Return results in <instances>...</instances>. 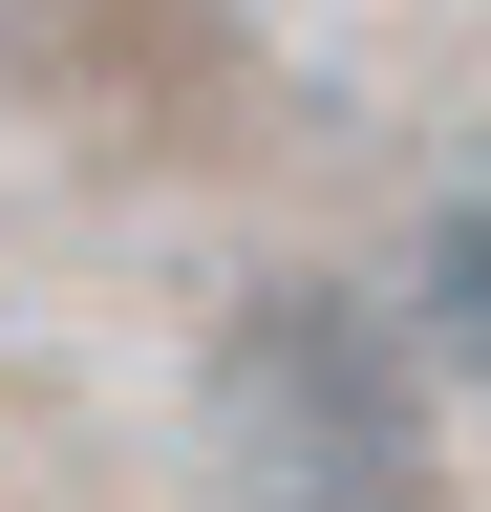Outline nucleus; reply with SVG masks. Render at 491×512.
Instances as JSON below:
<instances>
[{
  "instance_id": "f257e3e1",
  "label": "nucleus",
  "mask_w": 491,
  "mask_h": 512,
  "mask_svg": "<svg viewBox=\"0 0 491 512\" xmlns=\"http://www.w3.org/2000/svg\"><path fill=\"white\" fill-rule=\"evenodd\" d=\"M193 427H214L235 512H406L427 491V342L385 299H342V278H257L214 320Z\"/></svg>"
},
{
  "instance_id": "f03ea898",
  "label": "nucleus",
  "mask_w": 491,
  "mask_h": 512,
  "mask_svg": "<svg viewBox=\"0 0 491 512\" xmlns=\"http://www.w3.org/2000/svg\"><path fill=\"white\" fill-rule=\"evenodd\" d=\"M406 342H427V363H491V171L427 192V235H406Z\"/></svg>"
}]
</instances>
